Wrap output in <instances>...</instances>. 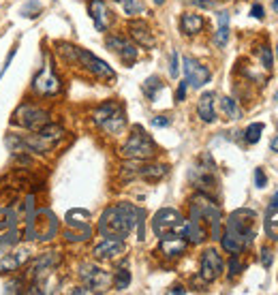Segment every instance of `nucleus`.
<instances>
[{
    "instance_id": "obj_33",
    "label": "nucleus",
    "mask_w": 278,
    "mask_h": 295,
    "mask_svg": "<svg viewBox=\"0 0 278 295\" xmlns=\"http://www.w3.org/2000/svg\"><path fill=\"white\" fill-rule=\"evenodd\" d=\"M255 186L257 188H266L268 186V178H266V173H263L261 167H257L255 169Z\"/></svg>"
},
{
    "instance_id": "obj_29",
    "label": "nucleus",
    "mask_w": 278,
    "mask_h": 295,
    "mask_svg": "<svg viewBox=\"0 0 278 295\" xmlns=\"http://www.w3.org/2000/svg\"><path fill=\"white\" fill-rule=\"evenodd\" d=\"M112 280H114V287L118 289V291H124V289L131 285V272H128V269H118Z\"/></svg>"
},
{
    "instance_id": "obj_15",
    "label": "nucleus",
    "mask_w": 278,
    "mask_h": 295,
    "mask_svg": "<svg viewBox=\"0 0 278 295\" xmlns=\"http://www.w3.org/2000/svg\"><path fill=\"white\" fill-rule=\"evenodd\" d=\"M88 11H90V17L94 22V28L99 32H105L112 24V15H109V9L103 0H90L88 4Z\"/></svg>"
},
{
    "instance_id": "obj_46",
    "label": "nucleus",
    "mask_w": 278,
    "mask_h": 295,
    "mask_svg": "<svg viewBox=\"0 0 278 295\" xmlns=\"http://www.w3.org/2000/svg\"><path fill=\"white\" fill-rule=\"evenodd\" d=\"M276 54H278V47H276Z\"/></svg>"
},
{
    "instance_id": "obj_21",
    "label": "nucleus",
    "mask_w": 278,
    "mask_h": 295,
    "mask_svg": "<svg viewBox=\"0 0 278 295\" xmlns=\"http://www.w3.org/2000/svg\"><path fill=\"white\" fill-rule=\"evenodd\" d=\"M214 92H203L197 101V115L203 122H214L216 120V111H214Z\"/></svg>"
},
{
    "instance_id": "obj_26",
    "label": "nucleus",
    "mask_w": 278,
    "mask_h": 295,
    "mask_svg": "<svg viewBox=\"0 0 278 295\" xmlns=\"http://www.w3.org/2000/svg\"><path fill=\"white\" fill-rule=\"evenodd\" d=\"M165 88V83L159 79L157 75H152V77H148V79L144 81V94L148 96L150 101H157V94H159V90H163Z\"/></svg>"
},
{
    "instance_id": "obj_10",
    "label": "nucleus",
    "mask_w": 278,
    "mask_h": 295,
    "mask_svg": "<svg viewBox=\"0 0 278 295\" xmlns=\"http://www.w3.org/2000/svg\"><path fill=\"white\" fill-rule=\"evenodd\" d=\"M60 79L54 75V69H51V64H47L41 73H39L35 79H32V90H35L37 94L41 96H54L60 92Z\"/></svg>"
},
{
    "instance_id": "obj_34",
    "label": "nucleus",
    "mask_w": 278,
    "mask_h": 295,
    "mask_svg": "<svg viewBox=\"0 0 278 295\" xmlns=\"http://www.w3.org/2000/svg\"><path fill=\"white\" fill-rule=\"evenodd\" d=\"M240 269H242V263H240V259H238V255H234L231 257V263H229V276L234 278L236 274H240Z\"/></svg>"
},
{
    "instance_id": "obj_28",
    "label": "nucleus",
    "mask_w": 278,
    "mask_h": 295,
    "mask_svg": "<svg viewBox=\"0 0 278 295\" xmlns=\"http://www.w3.org/2000/svg\"><path fill=\"white\" fill-rule=\"evenodd\" d=\"M266 233L278 240V208H270L266 216Z\"/></svg>"
},
{
    "instance_id": "obj_9",
    "label": "nucleus",
    "mask_w": 278,
    "mask_h": 295,
    "mask_svg": "<svg viewBox=\"0 0 278 295\" xmlns=\"http://www.w3.org/2000/svg\"><path fill=\"white\" fill-rule=\"evenodd\" d=\"M182 224H184L182 216H180L176 210H169V208L157 212V216L152 218V231L159 237H165L171 233H182Z\"/></svg>"
},
{
    "instance_id": "obj_8",
    "label": "nucleus",
    "mask_w": 278,
    "mask_h": 295,
    "mask_svg": "<svg viewBox=\"0 0 278 295\" xmlns=\"http://www.w3.org/2000/svg\"><path fill=\"white\" fill-rule=\"evenodd\" d=\"M13 122L24 126L26 131H39V128H43L45 124H49V113L45 111V109L30 105V103H24V105H19L15 109Z\"/></svg>"
},
{
    "instance_id": "obj_38",
    "label": "nucleus",
    "mask_w": 278,
    "mask_h": 295,
    "mask_svg": "<svg viewBox=\"0 0 278 295\" xmlns=\"http://www.w3.org/2000/svg\"><path fill=\"white\" fill-rule=\"evenodd\" d=\"M186 86H189V83H186V79L180 83V88H178V92H176V101H178V103L184 101V96H186Z\"/></svg>"
},
{
    "instance_id": "obj_36",
    "label": "nucleus",
    "mask_w": 278,
    "mask_h": 295,
    "mask_svg": "<svg viewBox=\"0 0 278 295\" xmlns=\"http://www.w3.org/2000/svg\"><path fill=\"white\" fill-rule=\"evenodd\" d=\"M261 265L263 267H272V250L268 246L261 248Z\"/></svg>"
},
{
    "instance_id": "obj_30",
    "label": "nucleus",
    "mask_w": 278,
    "mask_h": 295,
    "mask_svg": "<svg viewBox=\"0 0 278 295\" xmlns=\"http://www.w3.org/2000/svg\"><path fill=\"white\" fill-rule=\"evenodd\" d=\"M261 133H263V124L261 122H257V124H250L246 128V133H244V139L248 141V144H257V141L261 139Z\"/></svg>"
},
{
    "instance_id": "obj_31",
    "label": "nucleus",
    "mask_w": 278,
    "mask_h": 295,
    "mask_svg": "<svg viewBox=\"0 0 278 295\" xmlns=\"http://www.w3.org/2000/svg\"><path fill=\"white\" fill-rule=\"evenodd\" d=\"M120 4L126 15H137V13H141V4L137 0H120Z\"/></svg>"
},
{
    "instance_id": "obj_44",
    "label": "nucleus",
    "mask_w": 278,
    "mask_h": 295,
    "mask_svg": "<svg viewBox=\"0 0 278 295\" xmlns=\"http://www.w3.org/2000/svg\"><path fill=\"white\" fill-rule=\"evenodd\" d=\"M272 9L278 13V0H272Z\"/></svg>"
},
{
    "instance_id": "obj_6",
    "label": "nucleus",
    "mask_w": 278,
    "mask_h": 295,
    "mask_svg": "<svg viewBox=\"0 0 278 295\" xmlns=\"http://www.w3.org/2000/svg\"><path fill=\"white\" fill-rule=\"evenodd\" d=\"M60 47H62L64 54L71 56L73 60H77L83 69H88L92 75L103 77V79H114V77H116L114 69L109 67L105 60H101V58H96L94 54H90V51L79 49V47H71V45H60Z\"/></svg>"
},
{
    "instance_id": "obj_20",
    "label": "nucleus",
    "mask_w": 278,
    "mask_h": 295,
    "mask_svg": "<svg viewBox=\"0 0 278 295\" xmlns=\"http://www.w3.org/2000/svg\"><path fill=\"white\" fill-rule=\"evenodd\" d=\"M28 259H30V253H28V250H17V253L4 255L2 259H0V274L15 272V269L22 267Z\"/></svg>"
},
{
    "instance_id": "obj_24",
    "label": "nucleus",
    "mask_w": 278,
    "mask_h": 295,
    "mask_svg": "<svg viewBox=\"0 0 278 295\" xmlns=\"http://www.w3.org/2000/svg\"><path fill=\"white\" fill-rule=\"evenodd\" d=\"M214 41H216L218 47H225L229 41V13L227 11L218 13V30H216Z\"/></svg>"
},
{
    "instance_id": "obj_13",
    "label": "nucleus",
    "mask_w": 278,
    "mask_h": 295,
    "mask_svg": "<svg viewBox=\"0 0 278 295\" xmlns=\"http://www.w3.org/2000/svg\"><path fill=\"white\" fill-rule=\"evenodd\" d=\"M184 75H186V83L193 88H201L212 77L208 67H203L201 62H197L195 58H191V56L184 58Z\"/></svg>"
},
{
    "instance_id": "obj_41",
    "label": "nucleus",
    "mask_w": 278,
    "mask_h": 295,
    "mask_svg": "<svg viewBox=\"0 0 278 295\" xmlns=\"http://www.w3.org/2000/svg\"><path fill=\"white\" fill-rule=\"evenodd\" d=\"M270 148H272V152H278V137L272 139V144H270Z\"/></svg>"
},
{
    "instance_id": "obj_37",
    "label": "nucleus",
    "mask_w": 278,
    "mask_h": 295,
    "mask_svg": "<svg viewBox=\"0 0 278 295\" xmlns=\"http://www.w3.org/2000/svg\"><path fill=\"white\" fill-rule=\"evenodd\" d=\"M180 73V67H178V51H171V62H169V75L171 77H178Z\"/></svg>"
},
{
    "instance_id": "obj_11",
    "label": "nucleus",
    "mask_w": 278,
    "mask_h": 295,
    "mask_svg": "<svg viewBox=\"0 0 278 295\" xmlns=\"http://www.w3.org/2000/svg\"><path fill=\"white\" fill-rule=\"evenodd\" d=\"M79 276H81V280L86 282V287L90 291H103V289H107L109 282H112L109 274L103 272L101 267L92 265V263H83V265H79Z\"/></svg>"
},
{
    "instance_id": "obj_16",
    "label": "nucleus",
    "mask_w": 278,
    "mask_h": 295,
    "mask_svg": "<svg viewBox=\"0 0 278 295\" xmlns=\"http://www.w3.org/2000/svg\"><path fill=\"white\" fill-rule=\"evenodd\" d=\"M186 250V237L182 233H171V235H165L160 237V253L169 259H176V257L184 255Z\"/></svg>"
},
{
    "instance_id": "obj_42",
    "label": "nucleus",
    "mask_w": 278,
    "mask_h": 295,
    "mask_svg": "<svg viewBox=\"0 0 278 295\" xmlns=\"http://www.w3.org/2000/svg\"><path fill=\"white\" fill-rule=\"evenodd\" d=\"M169 293H186V289H182V287H173V289H169Z\"/></svg>"
},
{
    "instance_id": "obj_27",
    "label": "nucleus",
    "mask_w": 278,
    "mask_h": 295,
    "mask_svg": "<svg viewBox=\"0 0 278 295\" xmlns=\"http://www.w3.org/2000/svg\"><path fill=\"white\" fill-rule=\"evenodd\" d=\"M120 105H118V103H114V101H109V103H103V105L99 107V109H96V111H94V115H92V118H94V124H103V122H105L107 118H109V115H112L114 111H116V109H118Z\"/></svg>"
},
{
    "instance_id": "obj_19",
    "label": "nucleus",
    "mask_w": 278,
    "mask_h": 295,
    "mask_svg": "<svg viewBox=\"0 0 278 295\" xmlns=\"http://www.w3.org/2000/svg\"><path fill=\"white\" fill-rule=\"evenodd\" d=\"M128 32H131V37L135 38V43H139L141 47H154V35L150 30V26H148L146 22H131L128 24Z\"/></svg>"
},
{
    "instance_id": "obj_40",
    "label": "nucleus",
    "mask_w": 278,
    "mask_h": 295,
    "mask_svg": "<svg viewBox=\"0 0 278 295\" xmlns=\"http://www.w3.org/2000/svg\"><path fill=\"white\" fill-rule=\"evenodd\" d=\"M250 15L257 17V19H263V17H266V15H263V6L261 4H255L253 9H250Z\"/></svg>"
},
{
    "instance_id": "obj_3",
    "label": "nucleus",
    "mask_w": 278,
    "mask_h": 295,
    "mask_svg": "<svg viewBox=\"0 0 278 295\" xmlns=\"http://www.w3.org/2000/svg\"><path fill=\"white\" fill-rule=\"evenodd\" d=\"M255 221H257L255 210L240 208V210H236L234 214L227 218L225 233L236 235L244 246H250V242H253V237H255Z\"/></svg>"
},
{
    "instance_id": "obj_35",
    "label": "nucleus",
    "mask_w": 278,
    "mask_h": 295,
    "mask_svg": "<svg viewBox=\"0 0 278 295\" xmlns=\"http://www.w3.org/2000/svg\"><path fill=\"white\" fill-rule=\"evenodd\" d=\"M150 122H152V126H157V128H165V126L171 124V120L167 118V115H154Z\"/></svg>"
},
{
    "instance_id": "obj_25",
    "label": "nucleus",
    "mask_w": 278,
    "mask_h": 295,
    "mask_svg": "<svg viewBox=\"0 0 278 295\" xmlns=\"http://www.w3.org/2000/svg\"><path fill=\"white\" fill-rule=\"evenodd\" d=\"M221 109L229 120H240L242 118V109L238 107V101H234L231 96H223L221 99Z\"/></svg>"
},
{
    "instance_id": "obj_5",
    "label": "nucleus",
    "mask_w": 278,
    "mask_h": 295,
    "mask_svg": "<svg viewBox=\"0 0 278 295\" xmlns=\"http://www.w3.org/2000/svg\"><path fill=\"white\" fill-rule=\"evenodd\" d=\"M120 154L124 158H131V160H148L157 154V146H154V141L150 139V135L144 133V128L135 126L133 135L128 137L126 144L122 146Z\"/></svg>"
},
{
    "instance_id": "obj_39",
    "label": "nucleus",
    "mask_w": 278,
    "mask_h": 295,
    "mask_svg": "<svg viewBox=\"0 0 278 295\" xmlns=\"http://www.w3.org/2000/svg\"><path fill=\"white\" fill-rule=\"evenodd\" d=\"M189 2L195 6H201V9H214V2H210V0H189Z\"/></svg>"
},
{
    "instance_id": "obj_12",
    "label": "nucleus",
    "mask_w": 278,
    "mask_h": 295,
    "mask_svg": "<svg viewBox=\"0 0 278 295\" xmlns=\"http://www.w3.org/2000/svg\"><path fill=\"white\" fill-rule=\"evenodd\" d=\"M221 272H223L221 255H218L214 248H208L201 255V272H199V276H201L203 282H214L218 276H221Z\"/></svg>"
},
{
    "instance_id": "obj_23",
    "label": "nucleus",
    "mask_w": 278,
    "mask_h": 295,
    "mask_svg": "<svg viewBox=\"0 0 278 295\" xmlns=\"http://www.w3.org/2000/svg\"><path fill=\"white\" fill-rule=\"evenodd\" d=\"M124 126H126V115H124V109H122V107L116 109V111H114V113L109 115V118L101 124L103 131H107V133H112V135L120 133Z\"/></svg>"
},
{
    "instance_id": "obj_17",
    "label": "nucleus",
    "mask_w": 278,
    "mask_h": 295,
    "mask_svg": "<svg viewBox=\"0 0 278 295\" xmlns=\"http://www.w3.org/2000/svg\"><path fill=\"white\" fill-rule=\"evenodd\" d=\"M122 253H124V240H120V237H105L99 246H94L96 259H114Z\"/></svg>"
},
{
    "instance_id": "obj_18",
    "label": "nucleus",
    "mask_w": 278,
    "mask_h": 295,
    "mask_svg": "<svg viewBox=\"0 0 278 295\" xmlns=\"http://www.w3.org/2000/svg\"><path fill=\"white\" fill-rule=\"evenodd\" d=\"M58 261H60V257H58L56 253H47V255L39 257V259L32 263V269H30L32 280H41L43 276H47L51 269L58 265Z\"/></svg>"
},
{
    "instance_id": "obj_7",
    "label": "nucleus",
    "mask_w": 278,
    "mask_h": 295,
    "mask_svg": "<svg viewBox=\"0 0 278 295\" xmlns=\"http://www.w3.org/2000/svg\"><path fill=\"white\" fill-rule=\"evenodd\" d=\"M214 171H216L214 160H212V156L205 152L203 156H201V165L193 167V169H191L189 180L193 182L195 188L203 190V192H212V190L216 188V176H214Z\"/></svg>"
},
{
    "instance_id": "obj_45",
    "label": "nucleus",
    "mask_w": 278,
    "mask_h": 295,
    "mask_svg": "<svg viewBox=\"0 0 278 295\" xmlns=\"http://www.w3.org/2000/svg\"><path fill=\"white\" fill-rule=\"evenodd\" d=\"M165 2V0H154V4H163Z\"/></svg>"
},
{
    "instance_id": "obj_14",
    "label": "nucleus",
    "mask_w": 278,
    "mask_h": 295,
    "mask_svg": "<svg viewBox=\"0 0 278 295\" xmlns=\"http://www.w3.org/2000/svg\"><path fill=\"white\" fill-rule=\"evenodd\" d=\"M105 45H107L109 51L118 54V58L124 64H133L135 60H137V49H135V45L128 41V38H124V37H118V35L107 37Z\"/></svg>"
},
{
    "instance_id": "obj_1",
    "label": "nucleus",
    "mask_w": 278,
    "mask_h": 295,
    "mask_svg": "<svg viewBox=\"0 0 278 295\" xmlns=\"http://www.w3.org/2000/svg\"><path fill=\"white\" fill-rule=\"evenodd\" d=\"M141 218H144V210L135 208L131 203H118L112 205L103 212L101 221H99V233L103 237H124L131 233L135 224L141 227Z\"/></svg>"
},
{
    "instance_id": "obj_4",
    "label": "nucleus",
    "mask_w": 278,
    "mask_h": 295,
    "mask_svg": "<svg viewBox=\"0 0 278 295\" xmlns=\"http://www.w3.org/2000/svg\"><path fill=\"white\" fill-rule=\"evenodd\" d=\"M191 216L201 218L203 222H208L212 229V237L221 240V208L205 192H199L197 197L191 199Z\"/></svg>"
},
{
    "instance_id": "obj_22",
    "label": "nucleus",
    "mask_w": 278,
    "mask_h": 295,
    "mask_svg": "<svg viewBox=\"0 0 278 295\" xmlns=\"http://www.w3.org/2000/svg\"><path fill=\"white\" fill-rule=\"evenodd\" d=\"M203 26H205L203 17L197 15V13H184L182 19H180V28H182V32H184V35H189V37L201 32Z\"/></svg>"
},
{
    "instance_id": "obj_2",
    "label": "nucleus",
    "mask_w": 278,
    "mask_h": 295,
    "mask_svg": "<svg viewBox=\"0 0 278 295\" xmlns=\"http://www.w3.org/2000/svg\"><path fill=\"white\" fill-rule=\"evenodd\" d=\"M64 137V128L58 124H45L43 128L35 131V135H26V137H17V135H9L6 137V146L13 152H37L45 154L49 150H54L56 144Z\"/></svg>"
},
{
    "instance_id": "obj_32",
    "label": "nucleus",
    "mask_w": 278,
    "mask_h": 295,
    "mask_svg": "<svg viewBox=\"0 0 278 295\" xmlns=\"http://www.w3.org/2000/svg\"><path fill=\"white\" fill-rule=\"evenodd\" d=\"M261 62H263V69L266 71H272V49L268 45L261 47Z\"/></svg>"
},
{
    "instance_id": "obj_43",
    "label": "nucleus",
    "mask_w": 278,
    "mask_h": 295,
    "mask_svg": "<svg viewBox=\"0 0 278 295\" xmlns=\"http://www.w3.org/2000/svg\"><path fill=\"white\" fill-rule=\"evenodd\" d=\"M270 208H278V192H274V199H272V203H270Z\"/></svg>"
}]
</instances>
